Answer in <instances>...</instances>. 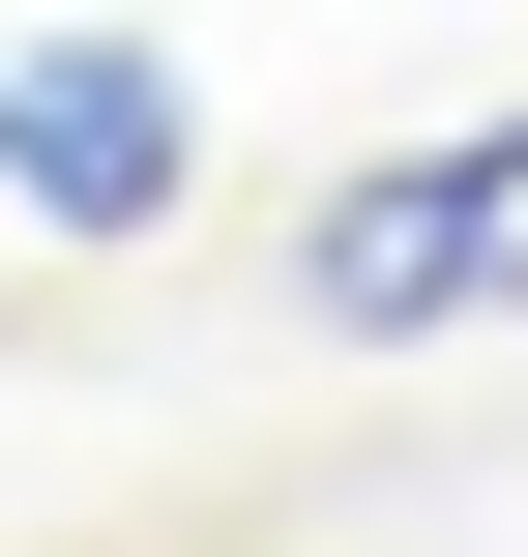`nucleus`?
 <instances>
[{"instance_id": "obj_1", "label": "nucleus", "mask_w": 528, "mask_h": 557, "mask_svg": "<svg viewBox=\"0 0 528 557\" xmlns=\"http://www.w3.org/2000/svg\"><path fill=\"white\" fill-rule=\"evenodd\" d=\"M470 323H528V117L294 206V352H470Z\"/></svg>"}, {"instance_id": "obj_2", "label": "nucleus", "mask_w": 528, "mask_h": 557, "mask_svg": "<svg viewBox=\"0 0 528 557\" xmlns=\"http://www.w3.org/2000/svg\"><path fill=\"white\" fill-rule=\"evenodd\" d=\"M176 176H206V117H176L147 29H29L0 59V206L29 235H176Z\"/></svg>"}]
</instances>
